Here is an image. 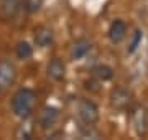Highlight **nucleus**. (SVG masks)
Instances as JSON below:
<instances>
[{
    "instance_id": "17",
    "label": "nucleus",
    "mask_w": 148,
    "mask_h": 140,
    "mask_svg": "<svg viewBox=\"0 0 148 140\" xmlns=\"http://www.w3.org/2000/svg\"><path fill=\"white\" fill-rule=\"evenodd\" d=\"M16 137L18 139H32V129L28 125H21L16 132Z\"/></svg>"
},
{
    "instance_id": "11",
    "label": "nucleus",
    "mask_w": 148,
    "mask_h": 140,
    "mask_svg": "<svg viewBox=\"0 0 148 140\" xmlns=\"http://www.w3.org/2000/svg\"><path fill=\"white\" fill-rule=\"evenodd\" d=\"M90 48H92V45H90L89 40H86V38H77V40L71 45V49H69L71 59H74V61H79V59L86 58V56L89 54Z\"/></svg>"
},
{
    "instance_id": "2",
    "label": "nucleus",
    "mask_w": 148,
    "mask_h": 140,
    "mask_svg": "<svg viewBox=\"0 0 148 140\" xmlns=\"http://www.w3.org/2000/svg\"><path fill=\"white\" fill-rule=\"evenodd\" d=\"M77 115H79V119L82 120L84 125H94L99 120V117H101L97 104L94 101H90V99H81L79 101V104H77Z\"/></svg>"
},
{
    "instance_id": "15",
    "label": "nucleus",
    "mask_w": 148,
    "mask_h": 140,
    "mask_svg": "<svg viewBox=\"0 0 148 140\" xmlns=\"http://www.w3.org/2000/svg\"><path fill=\"white\" fill-rule=\"evenodd\" d=\"M43 2H45V0H23V7H25L27 13L33 15V13H36V12L41 10Z\"/></svg>"
},
{
    "instance_id": "14",
    "label": "nucleus",
    "mask_w": 148,
    "mask_h": 140,
    "mask_svg": "<svg viewBox=\"0 0 148 140\" xmlns=\"http://www.w3.org/2000/svg\"><path fill=\"white\" fill-rule=\"evenodd\" d=\"M15 54L18 59H23V61H27L33 56V46L28 41H18L15 46Z\"/></svg>"
},
{
    "instance_id": "16",
    "label": "nucleus",
    "mask_w": 148,
    "mask_h": 140,
    "mask_svg": "<svg viewBox=\"0 0 148 140\" xmlns=\"http://www.w3.org/2000/svg\"><path fill=\"white\" fill-rule=\"evenodd\" d=\"M81 137L82 139H97L99 132L94 129V125H86V129L81 132Z\"/></svg>"
},
{
    "instance_id": "4",
    "label": "nucleus",
    "mask_w": 148,
    "mask_h": 140,
    "mask_svg": "<svg viewBox=\"0 0 148 140\" xmlns=\"http://www.w3.org/2000/svg\"><path fill=\"white\" fill-rule=\"evenodd\" d=\"M132 104V92L128 91L127 87H115L112 91V96H110V106L115 110H127Z\"/></svg>"
},
{
    "instance_id": "8",
    "label": "nucleus",
    "mask_w": 148,
    "mask_h": 140,
    "mask_svg": "<svg viewBox=\"0 0 148 140\" xmlns=\"http://www.w3.org/2000/svg\"><path fill=\"white\" fill-rule=\"evenodd\" d=\"M58 120H59V110L56 107H53V106H48V107H45L41 110L38 122H40V127L43 130H51L54 125L58 124Z\"/></svg>"
},
{
    "instance_id": "7",
    "label": "nucleus",
    "mask_w": 148,
    "mask_h": 140,
    "mask_svg": "<svg viewBox=\"0 0 148 140\" xmlns=\"http://www.w3.org/2000/svg\"><path fill=\"white\" fill-rule=\"evenodd\" d=\"M46 76L56 82L64 81L66 78V65L61 58H51L46 65Z\"/></svg>"
},
{
    "instance_id": "10",
    "label": "nucleus",
    "mask_w": 148,
    "mask_h": 140,
    "mask_svg": "<svg viewBox=\"0 0 148 140\" xmlns=\"http://www.w3.org/2000/svg\"><path fill=\"white\" fill-rule=\"evenodd\" d=\"M132 124L138 135H145L148 130V112L143 107H135L132 112Z\"/></svg>"
},
{
    "instance_id": "3",
    "label": "nucleus",
    "mask_w": 148,
    "mask_h": 140,
    "mask_svg": "<svg viewBox=\"0 0 148 140\" xmlns=\"http://www.w3.org/2000/svg\"><path fill=\"white\" fill-rule=\"evenodd\" d=\"M16 79V68L8 59H0V92L8 91Z\"/></svg>"
},
{
    "instance_id": "1",
    "label": "nucleus",
    "mask_w": 148,
    "mask_h": 140,
    "mask_svg": "<svg viewBox=\"0 0 148 140\" xmlns=\"http://www.w3.org/2000/svg\"><path fill=\"white\" fill-rule=\"evenodd\" d=\"M35 106H36V92L30 87H21L12 97V112L21 120L32 117Z\"/></svg>"
},
{
    "instance_id": "12",
    "label": "nucleus",
    "mask_w": 148,
    "mask_h": 140,
    "mask_svg": "<svg viewBox=\"0 0 148 140\" xmlns=\"http://www.w3.org/2000/svg\"><path fill=\"white\" fill-rule=\"evenodd\" d=\"M142 41H143V32L140 28H133L132 33L128 35V43H127V53L128 54H133L140 46H142Z\"/></svg>"
},
{
    "instance_id": "6",
    "label": "nucleus",
    "mask_w": 148,
    "mask_h": 140,
    "mask_svg": "<svg viewBox=\"0 0 148 140\" xmlns=\"http://www.w3.org/2000/svg\"><path fill=\"white\" fill-rule=\"evenodd\" d=\"M23 0H0V20L12 22L21 8Z\"/></svg>"
},
{
    "instance_id": "5",
    "label": "nucleus",
    "mask_w": 148,
    "mask_h": 140,
    "mask_svg": "<svg viewBox=\"0 0 148 140\" xmlns=\"http://www.w3.org/2000/svg\"><path fill=\"white\" fill-rule=\"evenodd\" d=\"M127 32H128L127 23L123 22V20H120V18H115V20L109 25L107 36H109V40H110V43L119 45L127 38Z\"/></svg>"
},
{
    "instance_id": "9",
    "label": "nucleus",
    "mask_w": 148,
    "mask_h": 140,
    "mask_svg": "<svg viewBox=\"0 0 148 140\" xmlns=\"http://www.w3.org/2000/svg\"><path fill=\"white\" fill-rule=\"evenodd\" d=\"M53 43H54V32L49 27L41 25V27H38L35 30V45L38 48H41V49L49 48Z\"/></svg>"
},
{
    "instance_id": "13",
    "label": "nucleus",
    "mask_w": 148,
    "mask_h": 140,
    "mask_svg": "<svg viewBox=\"0 0 148 140\" xmlns=\"http://www.w3.org/2000/svg\"><path fill=\"white\" fill-rule=\"evenodd\" d=\"M92 74L99 79L101 82H107V81H110L112 78H114V74H115V71H114V68L109 65H97L94 66V69H92Z\"/></svg>"
}]
</instances>
